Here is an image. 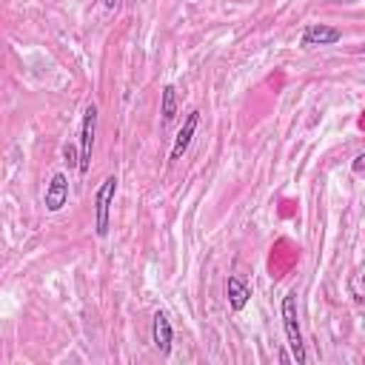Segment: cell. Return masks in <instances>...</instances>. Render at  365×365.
<instances>
[{
	"mask_svg": "<svg viewBox=\"0 0 365 365\" xmlns=\"http://www.w3.org/2000/svg\"><path fill=\"white\" fill-rule=\"evenodd\" d=\"M351 168H354V174L359 177V174L365 171V154H356V157H354V165H351Z\"/></svg>",
	"mask_w": 365,
	"mask_h": 365,
	"instance_id": "8fae6325",
	"label": "cell"
},
{
	"mask_svg": "<svg viewBox=\"0 0 365 365\" xmlns=\"http://www.w3.org/2000/svg\"><path fill=\"white\" fill-rule=\"evenodd\" d=\"M280 314H283V328H285V339H288V348H291V356L297 365H305V342H303V331H300V317H297V291H288L283 297V305H280Z\"/></svg>",
	"mask_w": 365,
	"mask_h": 365,
	"instance_id": "6da1fadb",
	"label": "cell"
},
{
	"mask_svg": "<svg viewBox=\"0 0 365 365\" xmlns=\"http://www.w3.org/2000/svg\"><path fill=\"white\" fill-rule=\"evenodd\" d=\"M226 297H229V308L240 314V311L251 303V285H249L243 277L231 274V277L226 280Z\"/></svg>",
	"mask_w": 365,
	"mask_h": 365,
	"instance_id": "ba28073f",
	"label": "cell"
},
{
	"mask_svg": "<svg viewBox=\"0 0 365 365\" xmlns=\"http://www.w3.org/2000/svg\"><path fill=\"white\" fill-rule=\"evenodd\" d=\"M114 195H117V177H106L103 186L97 189L94 195V231L100 240L109 237V229H111V206H114Z\"/></svg>",
	"mask_w": 365,
	"mask_h": 365,
	"instance_id": "7a4b0ae2",
	"label": "cell"
},
{
	"mask_svg": "<svg viewBox=\"0 0 365 365\" xmlns=\"http://www.w3.org/2000/svg\"><path fill=\"white\" fill-rule=\"evenodd\" d=\"M63 160L69 163V168H77V163H80V151H77V146H75V143H66V146H63Z\"/></svg>",
	"mask_w": 365,
	"mask_h": 365,
	"instance_id": "30bf717a",
	"label": "cell"
},
{
	"mask_svg": "<svg viewBox=\"0 0 365 365\" xmlns=\"http://www.w3.org/2000/svg\"><path fill=\"white\" fill-rule=\"evenodd\" d=\"M151 339L157 345V351L163 356L171 354V342H174V328H171V320L165 311H157L154 314V322H151Z\"/></svg>",
	"mask_w": 365,
	"mask_h": 365,
	"instance_id": "52a82bcc",
	"label": "cell"
},
{
	"mask_svg": "<svg viewBox=\"0 0 365 365\" xmlns=\"http://www.w3.org/2000/svg\"><path fill=\"white\" fill-rule=\"evenodd\" d=\"M342 40V29L328 26V23H308L300 35V46L303 49H317V46H334Z\"/></svg>",
	"mask_w": 365,
	"mask_h": 365,
	"instance_id": "277c9868",
	"label": "cell"
},
{
	"mask_svg": "<svg viewBox=\"0 0 365 365\" xmlns=\"http://www.w3.org/2000/svg\"><path fill=\"white\" fill-rule=\"evenodd\" d=\"M103 4H106V9H117L120 0H103Z\"/></svg>",
	"mask_w": 365,
	"mask_h": 365,
	"instance_id": "7c38bea8",
	"label": "cell"
},
{
	"mask_svg": "<svg viewBox=\"0 0 365 365\" xmlns=\"http://www.w3.org/2000/svg\"><path fill=\"white\" fill-rule=\"evenodd\" d=\"M334 4H356V0H334Z\"/></svg>",
	"mask_w": 365,
	"mask_h": 365,
	"instance_id": "4fadbf2b",
	"label": "cell"
},
{
	"mask_svg": "<svg viewBox=\"0 0 365 365\" xmlns=\"http://www.w3.org/2000/svg\"><path fill=\"white\" fill-rule=\"evenodd\" d=\"M160 114H163V126H171L174 117H177V89L168 83L163 86V94H160Z\"/></svg>",
	"mask_w": 365,
	"mask_h": 365,
	"instance_id": "9c48e42d",
	"label": "cell"
},
{
	"mask_svg": "<svg viewBox=\"0 0 365 365\" xmlns=\"http://www.w3.org/2000/svg\"><path fill=\"white\" fill-rule=\"evenodd\" d=\"M197 126H200V111H197V109H192V111H189V117H186V123H182V129H180V131H177V137H174V146H171L168 163L182 160V154L189 151V146H192V140H195V134H197Z\"/></svg>",
	"mask_w": 365,
	"mask_h": 365,
	"instance_id": "8992f818",
	"label": "cell"
},
{
	"mask_svg": "<svg viewBox=\"0 0 365 365\" xmlns=\"http://www.w3.org/2000/svg\"><path fill=\"white\" fill-rule=\"evenodd\" d=\"M94 134H97V106L89 103L83 109V123H80V143H77V151H80V163H77V171L80 174H89L92 168V148H94Z\"/></svg>",
	"mask_w": 365,
	"mask_h": 365,
	"instance_id": "3957f363",
	"label": "cell"
},
{
	"mask_svg": "<svg viewBox=\"0 0 365 365\" xmlns=\"http://www.w3.org/2000/svg\"><path fill=\"white\" fill-rule=\"evenodd\" d=\"M66 203H69V177L63 171H58V174H52L49 186H46L43 206H46L49 214H58V212L66 209Z\"/></svg>",
	"mask_w": 365,
	"mask_h": 365,
	"instance_id": "5b68a950",
	"label": "cell"
}]
</instances>
